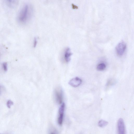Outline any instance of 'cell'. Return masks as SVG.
Returning a JSON list of instances; mask_svg holds the SVG:
<instances>
[{"label":"cell","instance_id":"1","mask_svg":"<svg viewBox=\"0 0 134 134\" xmlns=\"http://www.w3.org/2000/svg\"><path fill=\"white\" fill-rule=\"evenodd\" d=\"M31 12L30 6L27 4L25 5L19 14L18 17L19 22L21 23H26L30 18Z\"/></svg>","mask_w":134,"mask_h":134},{"label":"cell","instance_id":"4","mask_svg":"<svg viewBox=\"0 0 134 134\" xmlns=\"http://www.w3.org/2000/svg\"><path fill=\"white\" fill-rule=\"evenodd\" d=\"M65 107V104L63 103L59 109L58 122V124L60 126L62 125L63 122Z\"/></svg>","mask_w":134,"mask_h":134},{"label":"cell","instance_id":"3","mask_svg":"<svg viewBox=\"0 0 134 134\" xmlns=\"http://www.w3.org/2000/svg\"><path fill=\"white\" fill-rule=\"evenodd\" d=\"M55 96L57 102L59 104L62 103L63 100V93L61 89L59 87L56 88L54 92Z\"/></svg>","mask_w":134,"mask_h":134},{"label":"cell","instance_id":"9","mask_svg":"<svg viewBox=\"0 0 134 134\" xmlns=\"http://www.w3.org/2000/svg\"><path fill=\"white\" fill-rule=\"evenodd\" d=\"M106 68V65L103 63L99 64L97 67V70L99 71L104 70Z\"/></svg>","mask_w":134,"mask_h":134},{"label":"cell","instance_id":"12","mask_svg":"<svg viewBox=\"0 0 134 134\" xmlns=\"http://www.w3.org/2000/svg\"><path fill=\"white\" fill-rule=\"evenodd\" d=\"M114 81L113 79H110L107 82L106 86H108L113 85L114 83Z\"/></svg>","mask_w":134,"mask_h":134},{"label":"cell","instance_id":"8","mask_svg":"<svg viewBox=\"0 0 134 134\" xmlns=\"http://www.w3.org/2000/svg\"><path fill=\"white\" fill-rule=\"evenodd\" d=\"M108 123V122L107 121L103 120H101L98 122V125L99 127H103L107 125Z\"/></svg>","mask_w":134,"mask_h":134},{"label":"cell","instance_id":"14","mask_svg":"<svg viewBox=\"0 0 134 134\" xmlns=\"http://www.w3.org/2000/svg\"><path fill=\"white\" fill-rule=\"evenodd\" d=\"M37 43V39L36 37H35L34 39V47H35L36 46Z\"/></svg>","mask_w":134,"mask_h":134},{"label":"cell","instance_id":"7","mask_svg":"<svg viewBox=\"0 0 134 134\" xmlns=\"http://www.w3.org/2000/svg\"><path fill=\"white\" fill-rule=\"evenodd\" d=\"M72 55L70 49L69 48H67L64 54V58L66 62L68 63L70 60V57Z\"/></svg>","mask_w":134,"mask_h":134},{"label":"cell","instance_id":"5","mask_svg":"<svg viewBox=\"0 0 134 134\" xmlns=\"http://www.w3.org/2000/svg\"><path fill=\"white\" fill-rule=\"evenodd\" d=\"M117 128L118 133L120 134L125 133V124L123 119L120 118L117 123Z\"/></svg>","mask_w":134,"mask_h":134},{"label":"cell","instance_id":"11","mask_svg":"<svg viewBox=\"0 0 134 134\" xmlns=\"http://www.w3.org/2000/svg\"><path fill=\"white\" fill-rule=\"evenodd\" d=\"M2 68L3 70L5 71L8 70V65L7 63L4 62L2 64Z\"/></svg>","mask_w":134,"mask_h":134},{"label":"cell","instance_id":"15","mask_svg":"<svg viewBox=\"0 0 134 134\" xmlns=\"http://www.w3.org/2000/svg\"><path fill=\"white\" fill-rule=\"evenodd\" d=\"M3 88H4L2 86L0 85V95L1 94L3 90Z\"/></svg>","mask_w":134,"mask_h":134},{"label":"cell","instance_id":"2","mask_svg":"<svg viewBox=\"0 0 134 134\" xmlns=\"http://www.w3.org/2000/svg\"><path fill=\"white\" fill-rule=\"evenodd\" d=\"M126 45L123 42L119 43L116 48V50L117 54L119 56H121L123 55L126 48Z\"/></svg>","mask_w":134,"mask_h":134},{"label":"cell","instance_id":"13","mask_svg":"<svg viewBox=\"0 0 134 134\" xmlns=\"http://www.w3.org/2000/svg\"><path fill=\"white\" fill-rule=\"evenodd\" d=\"M13 104V102L11 100H8L7 102V105L8 107L10 108L11 106Z\"/></svg>","mask_w":134,"mask_h":134},{"label":"cell","instance_id":"6","mask_svg":"<svg viewBox=\"0 0 134 134\" xmlns=\"http://www.w3.org/2000/svg\"><path fill=\"white\" fill-rule=\"evenodd\" d=\"M82 82V80L79 78L76 77L71 79L69 82V84L71 86L74 87L80 86Z\"/></svg>","mask_w":134,"mask_h":134},{"label":"cell","instance_id":"10","mask_svg":"<svg viewBox=\"0 0 134 134\" xmlns=\"http://www.w3.org/2000/svg\"><path fill=\"white\" fill-rule=\"evenodd\" d=\"M6 2L10 6H14L16 4L17 0H6Z\"/></svg>","mask_w":134,"mask_h":134}]
</instances>
